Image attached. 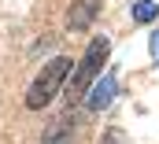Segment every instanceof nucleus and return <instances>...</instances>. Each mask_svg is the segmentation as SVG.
<instances>
[{
	"label": "nucleus",
	"mask_w": 159,
	"mask_h": 144,
	"mask_svg": "<svg viewBox=\"0 0 159 144\" xmlns=\"http://www.w3.org/2000/svg\"><path fill=\"white\" fill-rule=\"evenodd\" d=\"M107 56H111V44H107V37H93V44L85 48V56H81V63H78V67H74V74H67V81H63L70 107H74L81 96H85V89L96 81V74L104 70Z\"/></svg>",
	"instance_id": "obj_1"
},
{
	"label": "nucleus",
	"mask_w": 159,
	"mask_h": 144,
	"mask_svg": "<svg viewBox=\"0 0 159 144\" xmlns=\"http://www.w3.org/2000/svg\"><path fill=\"white\" fill-rule=\"evenodd\" d=\"M70 137H74V118H70V115H63V118H56V122L44 129L41 144H70Z\"/></svg>",
	"instance_id": "obj_5"
},
{
	"label": "nucleus",
	"mask_w": 159,
	"mask_h": 144,
	"mask_svg": "<svg viewBox=\"0 0 159 144\" xmlns=\"http://www.w3.org/2000/svg\"><path fill=\"white\" fill-rule=\"evenodd\" d=\"M115 89H119V85H115V74L100 78V81H96V89H93V92H89V100H85L89 111H104L111 100H115Z\"/></svg>",
	"instance_id": "obj_4"
},
{
	"label": "nucleus",
	"mask_w": 159,
	"mask_h": 144,
	"mask_svg": "<svg viewBox=\"0 0 159 144\" xmlns=\"http://www.w3.org/2000/svg\"><path fill=\"white\" fill-rule=\"evenodd\" d=\"M67 74H70V59H67V56H56V59L34 78V85H30V92H26V107L41 111L56 92H59V85L67 81Z\"/></svg>",
	"instance_id": "obj_2"
},
{
	"label": "nucleus",
	"mask_w": 159,
	"mask_h": 144,
	"mask_svg": "<svg viewBox=\"0 0 159 144\" xmlns=\"http://www.w3.org/2000/svg\"><path fill=\"white\" fill-rule=\"evenodd\" d=\"M100 144H126V137H122V129H107Z\"/></svg>",
	"instance_id": "obj_7"
},
{
	"label": "nucleus",
	"mask_w": 159,
	"mask_h": 144,
	"mask_svg": "<svg viewBox=\"0 0 159 144\" xmlns=\"http://www.w3.org/2000/svg\"><path fill=\"white\" fill-rule=\"evenodd\" d=\"M148 44H152V56H156V59H159V30H156V34H152V41H148Z\"/></svg>",
	"instance_id": "obj_8"
},
{
	"label": "nucleus",
	"mask_w": 159,
	"mask_h": 144,
	"mask_svg": "<svg viewBox=\"0 0 159 144\" xmlns=\"http://www.w3.org/2000/svg\"><path fill=\"white\" fill-rule=\"evenodd\" d=\"M100 4H104V0H74L70 11H67V30H70V34L89 30V26L96 22V15H100Z\"/></svg>",
	"instance_id": "obj_3"
},
{
	"label": "nucleus",
	"mask_w": 159,
	"mask_h": 144,
	"mask_svg": "<svg viewBox=\"0 0 159 144\" xmlns=\"http://www.w3.org/2000/svg\"><path fill=\"white\" fill-rule=\"evenodd\" d=\"M156 15H159V7L152 0H137V4H133V19H137V22H152Z\"/></svg>",
	"instance_id": "obj_6"
}]
</instances>
